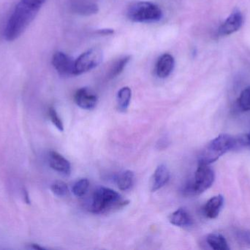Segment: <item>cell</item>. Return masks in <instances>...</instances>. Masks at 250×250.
Listing matches in <instances>:
<instances>
[{
  "instance_id": "cell-5",
  "label": "cell",
  "mask_w": 250,
  "mask_h": 250,
  "mask_svg": "<svg viewBox=\"0 0 250 250\" xmlns=\"http://www.w3.org/2000/svg\"><path fill=\"white\" fill-rule=\"evenodd\" d=\"M104 54L102 50L92 48L81 54L75 60V73L76 76L83 74L98 67L103 62Z\"/></svg>"
},
{
  "instance_id": "cell-25",
  "label": "cell",
  "mask_w": 250,
  "mask_h": 250,
  "mask_svg": "<svg viewBox=\"0 0 250 250\" xmlns=\"http://www.w3.org/2000/svg\"><path fill=\"white\" fill-rule=\"evenodd\" d=\"M114 32V31L111 29H99V30L97 31V34L102 35H112Z\"/></svg>"
},
{
  "instance_id": "cell-26",
  "label": "cell",
  "mask_w": 250,
  "mask_h": 250,
  "mask_svg": "<svg viewBox=\"0 0 250 250\" xmlns=\"http://www.w3.org/2000/svg\"><path fill=\"white\" fill-rule=\"evenodd\" d=\"M23 197H24L25 201H26V204H29L30 201H29V194H28L27 191H23Z\"/></svg>"
},
{
  "instance_id": "cell-7",
  "label": "cell",
  "mask_w": 250,
  "mask_h": 250,
  "mask_svg": "<svg viewBox=\"0 0 250 250\" xmlns=\"http://www.w3.org/2000/svg\"><path fill=\"white\" fill-rule=\"evenodd\" d=\"M75 102L83 110H93L98 104L96 94L88 88H82L76 91L74 95Z\"/></svg>"
},
{
  "instance_id": "cell-12",
  "label": "cell",
  "mask_w": 250,
  "mask_h": 250,
  "mask_svg": "<svg viewBox=\"0 0 250 250\" xmlns=\"http://www.w3.org/2000/svg\"><path fill=\"white\" fill-rule=\"evenodd\" d=\"M224 204V198L219 195L211 198L204 206L205 215L209 219H215L218 217Z\"/></svg>"
},
{
  "instance_id": "cell-28",
  "label": "cell",
  "mask_w": 250,
  "mask_h": 250,
  "mask_svg": "<svg viewBox=\"0 0 250 250\" xmlns=\"http://www.w3.org/2000/svg\"><path fill=\"white\" fill-rule=\"evenodd\" d=\"M248 138H249V146H250V134L248 135Z\"/></svg>"
},
{
  "instance_id": "cell-16",
  "label": "cell",
  "mask_w": 250,
  "mask_h": 250,
  "mask_svg": "<svg viewBox=\"0 0 250 250\" xmlns=\"http://www.w3.org/2000/svg\"><path fill=\"white\" fill-rule=\"evenodd\" d=\"M131 97L132 91L128 87H124L119 91L117 94V104L120 111H126L130 104Z\"/></svg>"
},
{
  "instance_id": "cell-24",
  "label": "cell",
  "mask_w": 250,
  "mask_h": 250,
  "mask_svg": "<svg viewBox=\"0 0 250 250\" xmlns=\"http://www.w3.org/2000/svg\"><path fill=\"white\" fill-rule=\"evenodd\" d=\"M25 1L30 4L31 5L33 6V7L41 10V7H42L46 0H25Z\"/></svg>"
},
{
  "instance_id": "cell-22",
  "label": "cell",
  "mask_w": 250,
  "mask_h": 250,
  "mask_svg": "<svg viewBox=\"0 0 250 250\" xmlns=\"http://www.w3.org/2000/svg\"><path fill=\"white\" fill-rule=\"evenodd\" d=\"M48 116H49L50 120H51V123L54 125V126L59 131L62 132L64 131V125H63L61 118H60L58 113L54 107H50L49 110H48Z\"/></svg>"
},
{
  "instance_id": "cell-18",
  "label": "cell",
  "mask_w": 250,
  "mask_h": 250,
  "mask_svg": "<svg viewBox=\"0 0 250 250\" xmlns=\"http://www.w3.org/2000/svg\"><path fill=\"white\" fill-rule=\"evenodd\" d=\"M130 59V56L127 55L124 56L119 60H116L114 64L111 66V68H110L109 72H108V77L110 79H114L119 75L121 74Z\"/></svg>"
},
{
  "instance_id": "cell-3",
  "label": "cell",
  "mask_w": 250,
  "mask_h": 250,
  "mask_svg": "<svg viewBox=\"0 0 250 250\" xmlns=\"http://www.w3.org/2000/svg\"><path fill=\"white\" fill-rule=\"evenodd\" d=\"M129 20L137 23H156L163 16L161 8L150 1H138L129 6L126 12Z\"/></svg>"
},
{
  "instance_id": "cell-10",
  "label": "cell",
  "mask_w": 250,
  "mask_h": 250,
  "mask_svg": "<svg viewBox=\"0 0 250 250\" xmlns=\"http://www.w3.org/2000/svg\"><path fill=\"white\" fill-rule=\"evenodd\" d=\"M174 67L175 60L173 56L169 54H163L156 63V75L161 79L167 78L171 74Z\"/></svg>"
},
{
  "instance_id": "cell-27",
  "label": "cell",
  "mask_w": 250,
  "mask_h": 250,
  "mask_svg": "<svg viewBox=\"0 0 250 250\" xmlns=\"http://www.w3.org/2000/svg\"><path fill=\"white\" fill-rule=\"evenodd\" d=\"M31 248L35 250H44L43 248H41V246H38V245H35V244H32V246H31Z\"/></svg>"
},
{
  "instance_id": "cell-19",
  "label": "cell",
  "mask_w": 250,
  "mask_h": 250,
  "mask_svg": "<svg viewBox=\"0 0 250 250\" xmlns=\"http://www.w3.org/2000/svg\"><path fill=\"white\" fill-rule=\"evenodd\" d=\"M89 187V181L87 179H79L74 183L72 188L73 195L77 198L84 196Z\"/></svg>"
},
{
  "instance_id": "cell-2",
  "label": "cell",
  "mask_w": 250,
  "mask_h": 250,
  "mask_svg": "<svg viewBox=\"0 0 250 250\" xmlns=\"http://www.w3.org/2000/svg\"><path fill=\"white\" fill-rule=\"evenodd\" d=\"M128 202L122 201L121 195L109 188L100 187L92 196L90 211L94 214H103L109 210L121 208Z\"/></svg>"
},
{
  "instance_id": "cell-9",
  "label": "cell",
  "mask_w": 250,
  "mask_h": 250,
  "mask_svg": "<svg viewBox=\"0 0 250 250\" xmlns=\"http://www.w3.org/2000/svg\"><path fill=\"white\" fill-rule=\"evenodd\" d=\"M48 164L51 168L60 174L70 176L71 173V164L70 161L56 151H51L48 153Z\"/></svg>"
},
{
  "instance_id": "cell-1",
  "label": "cell",
  "mask_w": 250,
  "mask_h": 250,
  "mask_svg": "<svg viewBox=\"0 0 250 250\" xmlns=\"http://www.w3.org/2000/svg\"><path fill=\"white\" fill-rule=\"evenodd\" d=\"M249 145L248 136L234 137L229 135H220L205 147L198 159V164H208L218 160L232 150L239 149Z\"/></svg>"
},
{
  "instance_id": "cell-11",
  "label": "cell",
  "mask_w": 250,
  "mask_h": 250,
  "mask_svg": "<svg viewBox=\"0 0 250 250\" xmlns=\"http://www.w3.org/2000/svg\"><path fill=\"white\" fill-rule=\"evenodd\" d=\"M170 179V172L166 164H160L154 173L153 176L151 191L156 192L167 184Z\"/></svg>"
},
{
  "instance_id": "cell-4",
  "label": "cell",
  "mask_w": 250,
  "mask_h": 250,
  "mask_svg": "<svg viewBox=\"0 0 250 250\" xmlns=\"http://www.w3.org/2000/svg\"><path fill=\"white\" fill-rule=\"evenodd\" d=\"M214 170L208 164H198L192 182L185 186L184 192L189 195H198L209 189L214 182Z\"/></svg>"
},
{
  "instance_id": "cell-14",
  "label": "cell",
  "mask_w": 250,
  "mask_h": 250,
  "mask_svg": "<svg viewBox=\"0 0 250 250\" xmlns=\"http://www.w3.org/2000/svg\"><path fill=\"white\" fill-rule=\"evenodd\" d=\"M73 11L76 12L78 14L82 16H90L95 14L98 12V6L95 3L87 2L81 1H76L73 4Z\"/></svg>"
},
{
  "instance_id": "cell-23",
  "label": "cell",
  "mask_w": 250,
  "mask_h": 250,
  "mask_svg": "<svg viewBox=\"0 0 250 250\" xmlns=\"http://www.w3.org/2000/svg\"><path fill=\"white\" fill-rule=\"evenodd\" d=\"M237 239L242 243L250 245V231L242 230V231L238 232Z\"/></svg>"
},
{
  "instance_id": "cell-8",
  "label": "cell",
  "mask_w": 250,
  "mask_h": 250,
  "mask_svg": "<svg viewBox=\"0 0 250 250\" xmlns=\"http://www.w3.org/2000/svg\"><path fill=\"white\" fill-rule=\"evenodd\" d=\"M243 24V16L239 10H235L223 22L219 29L221 35H229L237 32Z\"/></svg>"
},
{
  "instance_id": "cell-21",
  "label": "cell",
  "mask_w": 250,
  "mask_h": 250,
  "mask_svg": "<svg viewBox=\"0 0 250 250\" xmlns=\"http://www.w3.org/2000/svg\"><path fill=\"white\" fill-rule=\"evenodd\" d=\"M239 107L242 111H250V87L244 90L239 98Z\"/></svg>"
},
{
  "instance_id": "cell-15",
  "label": "cell",
  "mask_w": 250,
  "mask_h": 250,
  "mask_svg": "<svg viewBox=\"0 0 250 250\" xmlns=\"http://www.w3.org/2000/svg\"><path fill=\"white\" fill-rule=\"evenodd\" d=\"M135 181V174L130 170H126L119 175L117 179V186L122 191H127L131 189Z\"/></svg>"
},
{
  "instance_id": "cell-6",
  "label": "cell",
  "mask_w": 250,
  "mask_h": 250,
  "mask_svg": "<svg viewBox=\"0 0 250 250\" xmlns=\"http://www.w3.org/2000/svg\"><path fill=\"white\" fill-rule=\"evenodd\" d=\"M52 65L59 74L63 77L76 76L75 60L62 51H57L53 56Z\"/></svg>"
},
{
  "instance_id": "cell-17",
  "label": "cell",
  "mask_w": 250,
  "mask_h": 250,
  "mask_svg": "<svg viewBox=\"0 0 250 250\" xmlns=\"http://www.w3.org/2000/svg\"><path fill=\"white\" fill-rule=\"evenodd\" d=\"M207 242L210 248L214 250H230L227 241L222 235L215 234V233L208 235Z\"/></svg>"
},
{
  "instance_id": "cell-13",
  "label": "cell",
  "mask_w": 250,
  "mask_h": 250,
  "mask_svg": "<svg viewBox=\"0 0 250 250\" xmlns=\"http://www.w3.org/2000/svg\"><path fill=\"white\" fill-rule=\"evenodd\" d=\"M169 221L173 226L176 227H189L192 225V220L190 215L185 208H179L170 216Z\"/></svg>"
},
{
  "instance_id": "cell-20",
  "label": "cell",
  "mask_w": 250,
  "mask_h": 250,
  "mask_svg": "<svg viewBox=\"0 0 250 250\" xmlns=\"http://www.w3.org/2000/svg\"><path fill=\"white\" fill-rule=\"evenodd\" d=\"M51 191L54 195L60 198H64L69 195V189L64 182H55L51 186Z\"/></svg>"
}]
</instances>
